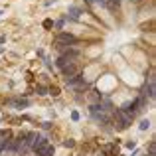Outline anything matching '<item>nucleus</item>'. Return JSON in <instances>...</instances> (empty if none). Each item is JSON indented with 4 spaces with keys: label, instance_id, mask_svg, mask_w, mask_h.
I'll use <instances>...</instances> for the list:
<instances>
[{
    "label": "nucleus",
    "instance_id": "1",
    "mask_svg": "<svg viewBox=\"0 0 156 156\" xmlns=\"http://www.w3.org/2000/svg\"><path fill=\"white\" fill-rule=\"evenodd\" d=\"M55 44H63L65 48H73L79 44V40L75 38L73 34H67V32H61V34L55 36Z\"/></svg>",
    "mask_w": 156,
    "mask_h": 156
},
{
    "label": "nucleus",
    "instance_id": "2",
    "mask_svg": "<svg viewBox=\"0 0 156 156\" xmlns=\"http://www.w3.org/2000/svg\"><path fill=\"white\" fill-rule=\"evenodd\" d=\"M115 117H117V122H119V125H117V130H125V129H129V126L133 125V119H130L125 111H121V109L115 111Z\"/></svg>",
    "mask_w": 156,
    "mask_h": 156
},
{
    "label": "nucleus",
    "instance_id": "3",
    "mask_svg": "<svg viewBox=\"0 0 156 156\" xmlns=\"http://www.w3.org/2000/svg\"><path fill=\"white\" fill-rule=\"evenodd\" d=\"M77 73H79V67H77V63H73V61H71V63H67L63 69H61V75H63L65 81H69L71 77H75Z\"/></svg>",
    "mask_w": 156,
    "mask_h": 156
},
{
    "label": "nucleus",
    "instance_id": "4",
    "mask_svg": "<svg viewBox=\"0 0 156 156\" xmlns=\"http://www.w3.org/2000/svg\"><path fill=\"white\" fill-rule=\"evenodd\" d=\"M46 146H48V136H42V134H40V136H38V138L34 140V144H32L30 148L34 150L36 154H38V152H42V150L46 148Z\"/></svg>",
    "mask_w": 156,
    "mask_h": 156
},
{
    "label": "nucleus",
    "instance_id": "5",
    "mask_svg": "<svg viewBox=\"0 0 156 156\" xmlns=\"http://www.w3.org/2000/svg\"><path fill=\"white\" fill-rule=\"evenodd\" d=\"M103 152L107 156H119V148L115 144H107V146H103Z\"/></svg>",
    "mask_w": 156,
    "mask_h": 156
},
{
    "label": "nucleus",
    "instance_id": "6",
    "mask_svg": "<svg viewBox=\"0 0 156 156\" xmlns=\"http://www.w3.org/2000/svg\"><path fill=\"white\" fill-rule=\"evenodd\" d=\"M67 63H71V61H69V59H67V57H65V55H59V57H57V59H55V65H57V67H59V69H63V67H65V65H67Z\"/></svg>",
    "mask_w": 156,
    "mask_h": 156
},
{
    "label": "nucleus",
    "instance_id": "7",
    "mask_svg": "<svg viewBox=\"0 0 156 156\" xmlns=\"http://www.w3.org/2000/svg\"><path fill=\"white\" fill-rule=\"evenodd\" d=\"M81 14H83V10H81V8H77V6H69V16H71V18H79Z\"/></svg>",
    "mask_w": 156,
    "mask_h": 156
},
{
    "label": "nucleus",
    "instance_id": "8",
    "mask_svg": "<svg viewBox=\"0 0 156 156\" xmlns=\"http://www.w3.org/2000/svg\"><path fill=\"white\" fill-rule=\"evenodd\" d=\"M53 152H55V148H53V146H50V144H48L46 148L42 150V152H38V156H53Z\"/></svg>",
    "mask_w": 156,
    "mask_h": 156
},
{
    "label": "nucleus",
    "instance_id": "9",
    "mask_svg": "<svg viewBox=\"0 0 156 156\" xmlns=\"http://www.w3.org/2000/svg\"><path fill=\"white\" fill-rule=\"evenodd\" d=\"M36 93H38V95H48V87L46 85H42V83H36Z\"/></svg>",
    "mask_w": 156,
    "mask_h": 156
},
{
    "label": "nucleus",
    "instance_id": "10",
    "mask_svg": "<svg viewBox=\"0 0 156 156\" xmlns=\"http://www.w3.org/2000/svg\"><path fill=\"white\" fill-rule=\"evenodd\" d=\"M152 26H154V20H148V22H142V24H140V28H142L144 32H146V30H148V32H152V30H154Z\"/></svg>",
    "mask_w": 156,
    "mask_h": 156
},
{
    "label": "nucleus",
    "instance_id": "11",
    "mask_svg": "<svg viewBox=\"0 0 156 156\" xmlns=\"http://www.w3.org/2000/svg\"><path fill=\"white\" fill-rule=\"evenodd\" d=\"M48 93H50L51 97H57V95H59V87H55V85H50V87H48Z\"/></svg>",
    "mask_w": 156,
    "mask_h": 156
},
{
    "label": "nucleus",
    "instance_id": "12",
    "mask_svg": "<svg viewBox=\"0 0 156 156\" xmlns=\"http://www.w3.org/2000/svg\"><path fill=\"white\" fill-rule=\"evenodd\" d=\"M44 28H46V30H51V28H53V20L46 18V20H44Z\"/></svg>",
    "mask_w": 156,
    "mask_h": 156
},
{
    "label": "nucleus",
    "instance_id": "13",
    "mask_svg": "<svg viewBox=\"0 0 156 156\" xmlns=\"http://www.w3.org/2000/svg\"><path fill=\"white\" fill-rule=\"evenodd\" d=\"M63 146H65V148H75V140H71V138H69V140L63 142Z\"/></svg>",
    "mask_w": 156,
    "mask_h": 156
},
{
    "label": "nucleus",
    "instance_id": "14",
    "mask_svg": "<svg viewBox=\"0 0 156 156\" xmlns=\"http://www.w3.org/2000/svg\"><path fill=\"white\" fill-rule=\"evenodd\" d=\"M148 126H150V122H148V121H140V125H138V129H140V130H146Z\"/></svg>",
    "mask_w": 156,
    "mask_h": 156
},
{
    "label": "nucleus",
    "instance_id": "15",
    "mask_svg": "<svg viewBox=\"0 0 156 156\" xmlns=\"http://www.w3.org/2000/svg\"><path fill=\"white\" fill-rule=\"evenodd\" d=\"M148 154H154V140H150L148 144Z\"/></svg>",
    "mask_w": 156,
    "mask_h": 156
},
{
    "label": "nucleus",
    "instance_id": "16",
    "mask_svg": "<svg viewBox=\"0 0 156 156\" xmlns=\"http://www.w3.org/2000/svg\"><path fill=\"white\" fill-rule=\"evenodd\" d=\"M63 24H65V20H63V18H61V20H57V22H55V24H53V26H57V30H59V28H61V26H63Z\"/></svg>",
    "mask_w": 156,
    "mask_h": 156
},
{
    "label": "nucleus",
    "instance_id": "17",
    "mask_svg": "<svg viewBox=\"0 0 156 156\" xmlns=\"http://www.w3.org/2000/svg\"><path fill=\"white\" fill-rule=\"evenodd\" d=\"M126 146H129V148H134V146H136V142L130 140V142H126Z\"/></svg>",
    "mask_w": 156,
    "mask_h": 156
},
{
    "label": "nucleus",
    "instance_id": "18",
    "mask_svg": "<svg viewBox=\"0 0 156 156\" xmlns=\"http://www.w3.org/2000/svg\"><path fill=\"white\" fill-rule=\"evenodd\" d=\"M42 129H46V130H48V129H51V122H44Z\"/></svg>",
    "mask_w": 156,
    "mask_h": 156
},
{
    "label": "nucleus",
    "instance_id": "19",
    "mask_svg": "<svg viewBox=\"0 0 156 156\" xmlns=\"http://www.w3.org/2000/svg\"><path fill=\"white\" fill-rule=\"evenodd\" d=\"M53 2H55V0H46V4H53Z\"/></svg>",
    "mask_w": 156,
    "mask_h": 156
},
{
    "label": "nucleus",
    "instance_id": "20",
    "mask_svg": "<svg viewBox=\"0 0 156 156\" xmlns=\"http://www.w3.org/2000/svg\"><path fill=\"white\" fill-rule=\"evenodd\" d=\"M130 2H140V0H130Z\"/></svg>",
    "mask_w": 156,
    "mask_h": 156
},
{
    "label": "nucleus",
    "instance_id": "21",
    "mask_svg": "<svg viewBox=\"0 0 156 156\" xmlns=\"http://www.w3.org/2000/svg\"><path fill=\"white\" fill-rule=\"evenodd\" d=\"M0 53H2V48H0Z\"/></svg>",
    "mask_w": 156,
    "mask_h": 156
},
{
    "label": "nucleus",
    "instance_id": "22",
    "mask_svg": "<svg viewBox=\"0 0 156 156\" xmlns=\"http://www.w3.org/2000/svg\"><path fill=\"white\" fill-rule=\"evenodd\" d=\"M0 16H2V10H0Z\"/></svg>",
    "mask_w": 156,
    "mask_h": 156
}]
</instances>
